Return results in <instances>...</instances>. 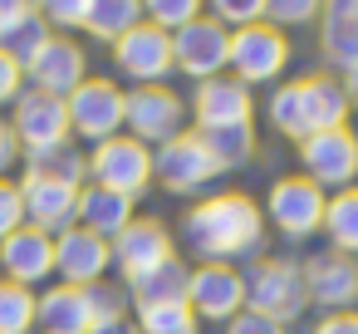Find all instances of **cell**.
<instances>
[{"mask_svg": "<svg viewBox=\"0 0 358 334\" xmlns=\"http://www.w3.org/2000/svg\"><path fill=\"white\" fill-rule=\"evenodd\" d=\"M182 231H187L192 251H201L211 260H226V256H245V251L260 246L265 216H260V207L245 192H221V197L196 202L182 216Z\"/></svg>", "mask_w": 358, "mask_h": 334, "instance_id": "1", "label": "cell"}, {"mask_svg": "<svg viewBox=\"0 0 358 334\" xmlns=\"http://www.w3.org/2000/svg\"><path fill=\"white\" fill-rule=\"evenodd\" d=\"M241 285H245V309H255V314H265V319H275V324L299 319V309L309 305L304 275H299V265H289V260H255V265L241 275Z\"/></svg>", "mask_w": 358, "mask_h": 334, "instance_id": "2", "label": "cell"}, {"mask_svg": "<svg viewBox=\"0 0 358 334\" xmlns=\"http://www.w3.org/2000/svg\"><path fill=\"white\" fill-rule=\"evenodd\" d=\"M64 109H69V133H79V138H89V143L99 148V143L118 138L128 94H123L118 84H108V79H84V84L64 99Z\"/></svg>", "mask_w": 358, "mask_h": 334, "instance_id": "3", "label": "cell"}, {"mask_svg": "<svg viewBox=\"0 0 358 334\" xmlns=\"http://www.w3.org/2000/svg\"><path fill=\"white\" fill-rule=\"evenodd\" d=\"M89 172H94V187H108V192H118V197L133 202L152 182V153H148V143L118 133V138H108V143L94 148Z\"/></svg>", "mask_w": 358, "mask_h": 334, "instance_id": "4", "label": "cell"}, {"mask_svg": "<svg viewBox=\"0 0 358 334\" xmlns=\"http://www.w3.org/2000/svg\"><path fill=\"white\" fill-rule=\"evenodd\" d=\"M231 64V30L196 15L192 25H182L172 35V69L192 74V79H221V69Z\"/></svg>", "mask_w": 358, "mask_h": 334, "instance_id": "5", "label": "cell"}, {"mask_svg": "<svg viewBox=\"0 0 358 334\" xmlns=\"http://www.w3.org/2000/svg\"><path fill=\"white\" fill-rule=\"evenodd\" d=\"M289 64V40L280 25L260 20V25H245L231 35V69L236 79L250 89V84H270L280 69Z\"/></svg>", "mask_w": 358, "mask_h": 334, "instance_id": "6", "label": "cell"}, {"mask_svg": "<svg viewBox=\"0 0 358 334\" xmlns=\"http://www.w3.org/2000/svg\"><path fill=\"white\" fill-rule=\"evenodd\" d=\"M10 133H15V143L30 148V158L64 148V143H69V109H64V99L40 94V89H25V94L15 99Z\"/></svg>", "mask_w": 358, "mask_h": 334, "instance_id": "7", "label": "cell"}, {"mask_svg": "<svg viewBox=\"0 0 358 334\" xmlns=\"http://www.w3.org/2000/svg\"><path fill=\"white\" fill-rule=\"evenodd\" d=\"M299 158H304V177L314 187H353L358 177V133L353 128H324V133H309L299 143Z\"/></svg>", "mask_w": 358, "mask_h": 334, "instance_id": "8", "label": "cell"}, {"mask_svg": "<svg viewBox=\"0 0 358 334\" xmlns=\"http://www.w3.org/2000/svg\"><path fill=\"white\" fill-rule=\"evenodd\" d=\"M20 202H25V221L35 231H45V236L69 231L79 221V187L74 182H59L50 172H35L30 167L25 182H20Z\"/></svg>", "mask_w": 358, "mask_h": 334, "instance_id": "9", "label": "cell"}, {"mask_svg": "<svg viewBox=\"0 0 358 334\" xmlns=\"http://www.w3.org/2000/svg\"><path fill=\"white\" fill-rule=\"evenodd\" d=\"M182 99L172 94V89H162V84H143V89H133L128 94V109H123V123L133 128V138L138 143H172L177 133H182Z\"/></svg>", "mask_w": 358, "mask_h": 334, "instance_id": "10", "label": "cell"}, {"mask_svg": "<svg viewBox=\"0 0 358 334\" xmlns=\"http://www.w3.org/2000/svg\"><path fill=\"white\" fill-rule=\"evenodd\" d=\"M265 211H270V221H275L285 236L304 241V236H314V231L324 226V187H314L309 177H280V182L270 187Z\"/></svg>", "mask_w": 358, "mask_h": 334, "instance_id": "11", "label": "cell"}, {"mask_svg": "<svg viewBox=\"0 0 358 334\" xmlns=\"http://www.w3.org/2000/svg\"><path fill=\"white\" fill-rule=\"evenodd\" d=\"M113 260H118V270H123L128 285L143 280V275H152L157 265L172 260V236H167V226L152 221V216H133V221L113 236Z\"/></svg>", "mask_w": 358, "mask_h": 334, "instance_id": "12", "label": "cell"}, {"mask_svg": "<svg viewBox=\"0 0 358 334\" xmlns=\"http://www.w3.org/2000/svg\"><path fill=\"white\" fill-rule=\"evenodd\" d=\"M152 172L172 187V192H201L211 177H221L216 158L206 153V143L196 133H177L172 143H162L152 153Z\"/></svg>", "mask_w": 358, "mask_h": 334, "instance_id": "13", "label": "cell"}, {"mask_svg": "<svg viewBox=\"0 0 358 334\" xmlns=\"http://www.w3.org/2000/svg\"><path fill=\"white\" fill-rule=\"evenodd\" d=\"M108 265H113V246H108L103 236H94V231H84V226H69V231L55 236V270H59L69 285L89 290V285L103 280Z\"/></svg>", "mask_w": 358, "mask_h": 334, "instance_id": "14", "label": "cell"}, {"mask_svg": "<svg viewBox=\"0 0 358 334\" xmlns=\"http://www.w3.org/2000/svg\"><path fill=\"white\" fill-rule=\"evenodd\" d=\"M245 305V285L226 260H206L201 270H192V290H187V309L196 319H236Z\"/></svg>", "mask_w": 358, "mask_h": 334, "instance_id": "15", "label": "cell"}, {"mask_svg": "<svg viewBox=\"0 0 358 334\" xmlns=\"http://www.w3.org/2000/svg\"><path fill=\"white\" fill-rule=\"evenodd\" d=\"M113 64H118L128 79H138V84H157V79H167V69H172V35L143 20L138 30H128V35L113 45Z\"/></svg>", "mask_w": 358, "mask_h": 334, "instance_id": "16", "label": "cell"}, {"mask_svg": "<svg viewBox=\"0 0 358 334\" xmlns=\"http://www.w3.org/2000/svg\"><path fill=\"white\" fill-rule=\"evenodd\" d=\"M192 113H196V128H236V123H250L255 113V99L241 79H206L192 99Z\"/></svg>", "mask_w": 358, "mask_h": 334, "instance_id": "17", "label": "cell"}, {"mask_svg": "<svg viewBox=\"0 0 358 334\" xmlns=\"http://www.w3.org/2000/svg\"><path fill=\"white\" fill-rule=\"evenodd\" d=\"M0 265H6V280H15V285L50 280V270H55V236H45L35 226H20L15 236L0 241Z\"/></svg>", "mask_w": 358, "mask_h": 334, "instance_id": "18", "label": "cell"}, {"mask_svg": "<svg viewBox=\"0 0 358 334\" xmlns=\"http://www.w3.org/2000/svg\"><path fill=\"white\" fill-rule=\"evenodd\" d=\"M35 79L40 94H55V99H69L79 84H84V50L64 35H50V45L35 55V64L25 69Z\"/></svg>", "mask_w": 358, "mask_h": 334, "instance_id": "19", "label": "cell"}, {"mask_svg": "<svg viewBox=\"0 0 358 334\" xmlns=\"http://www.w3.org/2000/svg\"><path fill=\"white\" fill-rule=\"evenodd\" d=\"M299 275H304L309 300H319L324 309H348L358 300V265H353V256H338V251L314 256Z\"/></svg>", "mask_w": 358, "mask_h": 334, "instance_id": "20", "label": "cell"}, {"mask_svg": "<svg viewBox=\"0 0 358 334\" xmlns=\"http://www.w3.org/2000/svg\"><path fill=\"white\" fill-rule=\"evenodd\" d=\"M35 324L45 334H89L94 329V309H89V295L79 285H55L40 295L35 305Z\"/></svg>", "mask_w": 358, "mask_h": 334, "instance_id": "21", "label": "cell"}, {"mask_svg": "<svg viewBox=\"0 0 358 334\" xmlns=\"http://www.w3.org/2000/svg\"><path fill=\"white\" fill-rule=\"evenodd\" d=\"M319 50L334 69H353L358 64V0H324V35Z\"/></svg>", "mask_w": 358, "mask_h": 334, "instance_id": "22", "label": "cell"}, {"mask_svg": "<svg viewBox=\"0 0 358 334\" xmlns=\"http://www.w3.org/2000/svg\"><path fill=\"white\" fill-rule=\"evenodd\" d=\"M299 99H304V123L309 133H324V128H343L348 123V94L334 74H309L299 79Z\"/></svg>", "mask_w": 358, "mask_h": 334, "instance_id": "23", "label": "cell"}, {"mask_svg": "<svg viewBox=\"0 0 358 334\" xmlns=\"http://www.w3.org/2000/svg\"><path fill=\"white\" fill-rule=\"evenodd\" d=\"M128 221H133V202H128V197H118V192H108V187H79V226H84V231L113 241Z\"/></svg>", "mask_w": 358, "mask_h": 334, "instance_id": "24", "label": "cell"}, {"mask_svg": "<svg viewBox=\"0 0 358 334\" xmlns=\"http://www.w3.org/2000/svg\"><path fill=\"white\" fill-rule=\"evenodd\" d=\"M133 290V300H138V309H148V305H187V290H192V270L172 256L167 265H157L152 275H143V280H133L128 285Z\"/></svg>", "mask_w": 358, "mask_h": 334, "instance_id": "25", "label": "cell"}, {"mask_svg": "<svg viewBox=\"0 0 358 334\" xmlns=\"http://www.w3.org/2000/svg\"><path fill=\"white\" fill-rule=\"evenodd\" d=\"M143 25V0H89V15H84V30L94 40H123L128 30Z\"/></svg>", "mask_w": 358, "mask_h": 334, "instance_id": "26", "label": "cell"}, {"mask_svg": "<svg viewBox=\"0 0 358 334\" xmlns=\"http://www.w3.org/2000/svg\"><path fill=\"white\" fill-rule=\"evenodd\" d=\"M324 231L338 256H358V187H343L324 202Z\"/></svg>", "mask_w": 358, "mask_h": 334, "instance_id": "27", "label": "cell"}, {"mask_svg": "<svg viewBox=\"0 0 358 334\" xmlns=\"http://www.w3.org/2000/svg\"><path fill=\"white\" fill-rule=\"evenodd\" d=\"M196 138L206 143V153L216 158L221 172L241 167V162L255 153V133H250V123H236V128H206V133H196Z\"/></svg>", "mask_w": 358, "mask_h": 334, "instance_id": "28", "label": "cell"}, {"mask_svg": "<svg viewBox=\"0 0 358 334\" xmlns=\"http://www.w3.org/2000/svg\"><path fill=\"white\" fill-rule=\"evenodd\" d=\"M35 305H40V295L30 285L0 280V334H30L35 329Z\"/></svg>", "mask_w": 358, "mask_h": 334, "instance_id": "29", "label": "cell"}, {"mask_svg": "<svg viewBox=\"0 0 358 334\" xmlns=\"http://www.w3.org/2000/svg\"><path fill=\"white\" fill-rule=\"evenodd\" d=\"M45 45H50V25H45L40 15H25L15 30H6V35H0V50H6V55H10L20 69H30V64H35V55H40Z\"/></svg>", "mask_w": 358, "mask_h": 334, "instance_id": "30", "label": "cell"}, {"mask_svg": "<svg viewBox=\"0 0 358 334\" xmlns=\"http://www.w3.org/2000/svg\"><path fill=\"white\" fill-rule=\"evenodd\" d=\"M270 123H275L285 138H294V143H304V138H309L304 99H299V79H294V84H285V89H275V99H270Z\"/></svg>", "mask_w": 358, "mask_h": 334, "instance_id": "31", "label": "cell"}, {"mask_svg": "<svg viewBox=\"0 0 358 334\" xmlns=\"http://www.w3.org/2000/svg\"><path fill=\"white\" fill-rule=\"evenodd\" d=\"M138 334H196V314L187 305H148L138 309Z\"/></svg>", "mask_w": 358, "mask_h": 334, "instance_id": "32", "label": "cell"}, {"mask_svg": "<svg viewBox=\"0 0 358 334\" xmlns=\"http://www.w3.org/2000/svg\"><path fill=\"white\" fill-rule=\"evenodd\" d=\"M196 15H201V0H143V20L157 25V30H167V35H177Z\"/></svg>", "mask_w": 358, "mask_h": 334, "instance_id": "33", "label": "cell"}, {"mask_svg": "<svg viewBox=\"0 0 358 334\" xmlns=\"http://www.w3.org/2000/svg\"><path fill=\"white\" fill-rule=\"evenodd\" d=\"M30 167L35 172H50V177H59V182H74L79 187V177L89 172V158H79L69 143L64 148H55V153H40V158H30Z\"/></svg>", "mask_w": 358, "mask_h": 334, "instance_id": "34", "label": "cell"}, {"mask_svg": "<svg viewBox=\"0 0 358 334\" xmlns=\"http://www.w3.org/2000/svg\"><path fill=\"white\" fill-rule=\"evenodd\" d=\"M211 20L216 25H236V30H245V25H260L265 20V0H211Z\"/></svg>", "mask_w": 358, "mask_h": 334, "instance_id": "35", "label": "cell"}, {"mask_svg": "<svg viewBox=\"0 0 358 334\" xmlns=\"http://www.w3.org/2000/svg\"><path fill=\"white\" fill-rule=\"evenodd\" d=\"M84 295H89L94 324H99V319H123V314H128V295H123V285H103V280H99V285H89Z\"/></svg>", "mask_w": 358, "mask_h": 334, "instance_id": "36", "label": "cell"}, {"mask_svg": "<svg viewBox=\"0 0 358 334\" xmlns=\"http://www.w3.org/2000/svg\"><path fill=\"white\" fill-rule=\"evenodd\" d=\"M35 15L45 25H84L89 0H35Z\"/></svg>", "mask_w": 358, "mask_h": 334, "instance_id": "37", "label": "cell"}, {"mask_svg": "<svg viewBox=\"0 0 358 334\" xmlns=\"http://www.w3.org/2000/svg\"><path fill=\"white\" fill-rule=\"evenodd\" d=\"M25 226V202H20V187H10L6 177H0V241L15 236Z\"/></svg>", "mask_w": 358, "mask_h": 334, "instance_id": "38", "label": "cell"}, {"mask_svg": "<svg viewBox=\"0 0 358 334\" xmlns=\"http://www.w3.org/2000/svg\"><path fill=\"white\" fill-rule=\"evenodd\" d=\"M314 11H324V0H265V15L285 25H304L314 20Z\"/></svg>", "mask_w": 358, "mask_h": 334, "instance_id": "39", "label": "cell"}, {"mask_svg": "<svg viewBox=\"0 0 358 334\" xmlns=\"http://www.w3.org/2000/svg\"><path fill=\"white\" fill-rule=\"evenodd\" d=\"M226 334H285V324H275L255 309H241L236 319H226Z\"/></svg>", "mask_w": 358, "mask_h": 334, "instance_id": "40", "label": "cell"}, {"mask_svg": "<svg viewBox=\"0 0 358 334\" xmlns=\"http://www.w3.org/2000/svg\"><path fill=\"white\" fill-rule=\"evenodd\" d=\"M20 84H25V69H20V64H15V60H10L6 50H0V104L20 99V94H25Z\"/></svg>", "mask_w": 358, "mask_h": 334, "instance_id": "41", "label": "cell"}, {"mask_svg": "<svg viewBox=\"0 0 358 334\" xmlns=\"http://www.w3.org/2000/svg\"><path fill=\"white\" fill-rule=\"evenodd\" d=\"M314 334H358V309H334V314H324Z\"/></svg>", "mask_w": 358, "mask_h": 334, "instance_id": "42", "label": "cell"}, {"mask_svg": "<svg viewBox=\"0 0 358 334\" xmlns=\"http://www.w3.org/2000/svg\"><path fill=\"white\" fill-rule=\"evenodd\" d=\"M25 15H35V0H0V35L15 30Z\"/></svg>", "mask_w": 358, "mask_h": 334, "instance_id": "43", "label": "cell"}, {"mask_svg": "<svg viewBox=\"0 0 358 334\" xmlns=\"http://www.w3.org/2000/svg\"><path fill=\"white\" fill-rule=\"evenodd\" d=\"M15 153H20V143H15L10 123H0V167H10V162H15Z\"/></svg>", "mask_w": 358, "mask_h": 334, "instance_id": "44", "label": "cell"}, {"mask_svg": "<svg viewBox=\"0 0 358 334\" xmlns=\"http://www.w3.org/2000/svg\"><path fill=\"white\" fill-rule=\"evenodd\" d=\"M89 334H138V324H128V314H123V319H99Z\"/></svg>", "mask_w": 358, "mask_h": 334, "instance_id": "45", "label": "cell"}, {"mask_svg": "<svg viewBox=\"0 0 358 334\" xmlns=\"http://www.w3.org/2000/svg\"><path fill=\"white\" fill-rule=\"evenodd\" d=\"M338 84H343V94H348V109H358V64H353V69H348Z\"/></svg>", "mask_w": 358, "mask_h": 334, "instance_id": "46", "label": "cell"}]
</instances>
